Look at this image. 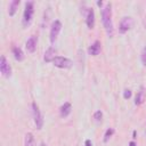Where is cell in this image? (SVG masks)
I'll use <instances>...</instances> for the list:
<instances>
[{
    "instance_id": "9a60e30c",
    "label": "cell",
    "mask_w": 146,
    "mask_h": 146,
    "mask_svg": "<svg viewBox=\"0 0 146 146\" xmlns=\"http://www.w3.org/2000/svg\"><path fill=\"white\" fill-rule=\"evenodd\" d=\"M18 5H19V0H13L10 3H9V8H8V14L9 16H14L17 11V8H18Z\"/></svg>"
},
{
    "instance_id": "8fae6325",
    "label": "cell",
    "mask_w": 146,
    "mask_h": 146,
    "mask_svg": "<svg viewBox=\"0 0 146 146\" xmlns=\"http://www.w3.org/2000/svg\"><path fill=\"white\" fill-rule=\"evenodd\" d=\"M55 57H56V49L54 47H49L44 52V57H43L44 62L46 63H50V62L54 60Z\"/></svg>"
},
{
    "instance_id": "3957f363",
    "label": "cell",
    "mask_w": 146,
    "mask_h": 146,
    "mask_svg": "<svg viewBox=\"0 0 146 146\" xmlns=\"http://www.w3.org/2000/svg\"><path fill=\"white\" fill-rule=\"evenodd\" d=\"M32 114H33V120H34V123H35V127L36 129H42V125H43V117H42V114L39 110V106L36 105V103H32Z\"/></svg>"
},
{
    "instance_id": "ba28073f",
    "label": "cell",
    "mask_w": 146,
    "mask_h": 146,
    "mask_svg": "<svg viewBox=\"0 0 146 146\" xmlns=\"http://www.w3.org/2000/svg\"><path fill=\"white\" fill-rule=\"evenodd\" d=\"M131 26H132V18L129 17V16H125V17H123V18L121 19V22H120L119 32H120L121 34H123V33L128 32Z\"/></svg>"
},
{
    "instance_id": "7a4b0ae2",
    "label": "cell",
    "mask_w": 146,
    "mask_h": 146,
    "mask_svg": "<svg viewBox=\"0 0 146 146\" xmlns=\"http://www.w3.org/2000/svg\"><path fill=\"white\" fill-rule=\"evenodd\" d=\"M33 13H34V3L32 1L26 2L25 3V9H24V13H23V19H22V23H23L24 27H27L31 24L32 18H33Z\"/></svg>"
},
{
    "instance_id": "2e32d148",
    "label": "cell",
    "mask_w": 146,
    "mask_h": 146,
    "mask_svg": "<svg viewBox=\"0 0 146 146\" xmlns=\"http://www.w3.org/2000/svg\"><path fill=\"white\" fill-rule=\"evenodd\" d=\"M25 146H36L35 139L31 132H27L25 135Z\"/></svg>"
},
{
    "instance_id": "e0dca14e",
    "label": "cell",
    "mask_w": 146,
    "mask_h": 146,
    "mask_svg": "<svg viewBox=\"0 0 146 146\" xmlns=\"http://www.w3.org/2000/svg\"><path fill=\"white\" fill-rule=\"evenodd\" d=\"M113 133H114V129H112V128H108V129L106 130L105 135H104V143H107V141L110 140V138L113 136Z\"/></svg>"
},
{
    "instance_id": "ac0fdd59",
    "label": "cell",
    "mask_w": 146,
    "mask_h": 146,
    "mask_svg": "<svg viewBox=\"0 0 146 146\" xmlns=\"http://www.w3.org/2000/svg\"><path fill=\"white\" fill-rule=\"evenodd\" d=\"M102 117H103V113L100 111H96L95 114H94V119L96 122H100L102 121Z\"/></svg>"
},
{
    "instance_id": "277c9868",
    "label": "cell",
    "mask_w": 146,
    "mask_h": 146,
    "mask_svg": "<svg viewBox=\"0 0 146 146\" xmlns=\"http://www.w3.org/2000/svg\"><path fill=\"white\" fill-rule=\"evenodd\" d=\"M81 13L86 17V24H87L88 29H94L95 27V13H94V9L92 8L82 7Z\"/></svg>"
},
{
    "instance_id": "603a6c76",
    "label": "cell",
    "mask_w": 146,
    "mask_h": 146,
    "mask_svg": "<svg viewBox=\"0 0 146 146\" xmlns=\"http://www.w3.org/2000/svg\"><path fill=\"white\" fill-rule=\"evenodd\" d=\"M97 5H98L99 7H102V6H103V2H102V1H97Z\"/></svg>"
},
{
    "instance_id": "7c38bea8",
    "label": "cell",
    "mask_w": 146,
    "mask_h": 146,
    "mask_svg": "<svg viewBox=\"0 0 146 146\" xmlns=\"http://www.w3.org/2000/svg\"><path fill=\"white\" fill-rule=\"evenodd\" d=\"M100 42L97 40V41H95L89 48H88V52H89V55H91V56H97L99 52H100Z\"/></svg>"
},
{
    "instance_id": "44dd1931",
    "label": "cell",
    "mask_w": 146,
    "mask_h": 146,
    "mask_svg": "<svg viewBox=\"0 0 146 146\" xmlns=\"http://www.w3.org/2000/svg\"><path fill=\"white\" fill-rule=\"evenodd\" d=\"M84 146H92V143H91V140L87 139V140L84 141Z\"/></svg>"
},
{
    "instance_id": "cb8c5ba5",
    "label": "cell",
    "mask_w": 146,
    "mask_h": 146,
    "mask_svg": "<svg viewBox=\"0 0 146 146\" xmlns=\"http://www.w3.org/2000/svg\"><path fill=\"white\" fill-rule=\"evenodd\" d=\"M144 26H145V29H146V16H145V19H144Z\"/></svg>"
},
{
    "instance_id": "52a82bcc",
    "label": "cell",
    "mask_w": 146,
    "mask_h": 146,
    "mask_svg": "<svg viewBox=\"0 0 146 146\" xmlns=\"http://www.w3.org/2000/svg\"><path fill=\"white\" fill-rule=\"evenodd\" d=\"M0 72L5 78H10L11 75V67L5 56L0 57Z\"/></svg>"
},
{
    "instance_id": "ffe728a7",
    "label": "cell",
    "mask_w": 146,
    "mask_h": 146,
    "mask_svg": "<svg viewBox=\"0 0 146 146\" xmlns=\"http://www.w3.org/2000/svg\"><path fill=\"white\" fill-rule=\"evenodd\" d=\"M130 97H131V90L130 89H125L123 91V98L124 99H129Z\"/></svg>"
},
{
    "instance_id": "9c48e42d",
    "label": "cell",
    "mask_w": 146,
    "mask_h": 146,
    "mask_svg": "<svg viewBox=\"0 0 146 146\" xmlns=\"http://www.w3.org/2000/svg\"><path fill=\"white\" fill-rule=\"evenodd\" d=\"M36 43H38V38H36V35H31V36L27 39L26 43H25L26 50H27L29 52H31V54L34 52L35 49H36Z\"/></svg>"
},
{
    "instance_id": "d6986e66",
    "label": "cell",
    "mask_w": 146,
    "mask_h": 146,
    "mask_svg": "<svg viewBox=\"0 0 146 146\" xmlns=\"http://www.w3.org/2000/svg\"><path fill=\"white\" fill-rule=\"evenodd\" d=\"M140 59H141L143 65H145V66H146V47H144V48H143V50H141V54H140Z\"/></svg>"
},
{
    "instance_id": "5b68a950",
    "label": "cell",
    "mask_w": 146,
    "mask_h": 146,
    "mask_svg": "<svg viewBox=\"0 0 146 146\" xmlns=\"http://www.w3.org/2000/svg\"><path fill=\"white\" fill-rule=\"evenodd\" d=\"M51 63L58 68H70L73 65L71 59H68L66 57H63V56H56Z\"/></svg>"
},
{
    "instance_id": "5bb4252c",
    "label": "cell",
    "mask_w": 146,
    "mask_h": 146,
    "mask_svg": "<svg viewBox=\"0 0 146 146\" xmlns=\"http://www.w3.org/2000/svg\"><path fill=\"white\" fill-rule=\"evenodd\" d=\"M11 51H13L14 58H15L17 62H22V60L24 59V52H23V50H22L19 47H13Z\"/></svg>"
},
{
    "instance_id": "4fadbf2b",
    "label": "cell",
    "mask_w": 146,
    "mask_h": 146,
    "mask_svg": "<svg viewBox=\"0 0 146 146\" xmlns=\"http://www.w3.org/2000/svg\"><path fill=\"white\" fill-rule=\"evenodd\" d=\"M71 111H72V105H71L70 103H64V104L60 106V108H59L60 116H62V117L68 116L70 113H71Z\"/></svg>"
},
{
    "instance_id": "6da1fadb",
    "label": "cell",
    "mask_w": 146,
    "mask_h": 146,
    "mask_svg": "<svg viewBox=\"0 0 146 146\" xmlns=\"http://www.w3.org/2000/svg\"><path fill=\"white\" fill-rule=\"evenodd\" d=\"M102 22H103V26L106 31L107 36L112 38L114 34V27H113V22H112V5H111V2H107L102 8Z\"/></svg>"
},
{
    "instance_id": "30bf717a",
    "label": "cell",
    "mask_w": 146,
    "mask_h": 146,
    "mask_svg": "<svg viewBox=\"0 0 146 146\" xmlns=\"http://www.w3.org/2000/svg\"><path fill=\"white\" fill-rule=\"evenodd\" d=\"M145 99H146V89L144 87H140L139 91H137V95H136V98H135V104L140 105L145 102Z\"/></svg>"
},
{
    "instance_id": "7402d4cb",
    "label": "cell",
    "mask_w": 146,
    "mask_h": 146,
    "mask_svg": "<svg viewBox=\"0 0 146 146\" xmlns=\"http://www.w3.org/2000/svg\"><path fill=\"white\" fill-rule=\"evenodd\" d=\"M129 146H137V145H136V143H135L133 140H131V141L129 143Z\"/></svg>"
},
{
    "instance_id": "8992f818",
    "label": "cell",
    "mask_w": 146,
    "mask_h": 146,
    "mask_svg": "<svg viewBox=\"0 0 146 146\" xmlns=\"http://www.w3.org/2000/svg\"><path fill=\"white\" fill-rule=\"evenodd\" d=\"M60 30H62V23H60L58 19L54 21L52 24H51L50 34H49V39H50V42H51V43H55V41L57 40V36H58Z\"/></svg>"
}]
</instances>
